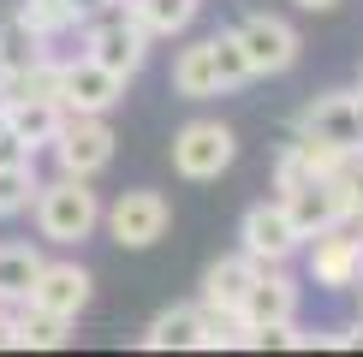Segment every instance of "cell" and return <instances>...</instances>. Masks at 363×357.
Listing matches in <instances>:
<instances>
[{
  "label": "cell",
  "mask_w": 363,
  "mask_h": 357,
  "mask_svg": "<svg viewBox=\"0 0 363 357\" xmlns=\"http://www.w3.org/2000/svg\"><path fill=\"white\" fill-rule=\"evenodd\" d=\"M233 155H238V137L220 119H191L173 137V167H179V178H196V185L203 178H220L233 167Z\"/></svg>",
  "instance_id": "4"
},
{
  "label": "cell",
  "mask_w": 363,
  "mask_h": 357,
  "mask_svg": "<svg viewBox=\"0 0 363 357\" xmlns=\"http://www.w3.org/2000/svg\"><path fill=\"white\" fill-rule=\"evenodd\" d=\"M233 346H245V322H238V310L196 304V351H233Z\"/></svg>",
  "instance_id": "24"
},
{
  "label": "cell",
  "mask_w": 363,
  "mask_h": 357,
  "mask_svg": "<svg viewBox=\"0 0 363 357\" xmlns=\"http://www.w3.org/2000/svg\"><path fill=\"white\" fill-rule=\"evenodd\" d=\"M6 78H12V72H6V60H0V84H6Z\"/></svg>",
  "instance_id": "31"
},
{
  "label": "cell",
  "mask_w": 363,
  "mask_h": 357,
  "mask_svg": "<svg viewBox=\"0 0 363 357\" xmlns=\"http://www.w3.org/2000/svg\"><path fill=\"white\" fill-rule=\"evenodd\" d=\"M286 215H292V227L304 232V238H315V232H328V227H340V197H334V185L328 178H304L298 191H286Z\"/></svg>",
  "instance_id": "13"
},
{
  "label": "cell",
  "mask_w": 363,
  "mask_h": 357,
  "mask_svg": "<svg viewBox=\"0 0 363 357\" xmlns=\"http://www.w3.org/2000/svg\"><path fill=\"white\" fill-rule=\"evenodd\" d=\"M0 113H6V96H0Z\"/></svg>",
  "instance_id": "32"
},
{
  "label": "cell",
  "mask_w": 363,
  "mask_h": 357,
  "mask_svg": "<svg viewBox=\"0 0 363 357\" xmlns=\"http://www.w3.org/2000/svg\"><path fill=\"white\" fill-rule=\"evenodd\" d=\"M84 54L96 60V66H108L113 78H125V84H131V78L143 72L149 30H143L138 18H131L125 6H119V12H108V18H96V24H89V36H84Z\"/></svg>",
  "instance_id": "3"
},
{
  "label": "cell",
  "mask_w": 363,
  "mask_h": 357,
  "mask_svg": "<svg viewBox=\"0 0 363 357\" xmlns=\"http://www.w3.org/2000/svg\"><path fill=\"white\" fill-rule=\"evenodd\" d=\"M292 316H298V280L280 262H268L250 280V292L238 298V322L250 327V322H292Z\"/></svg>",
  "instance_id": "12"
},
{
  "label": "cell",
  "mask_w": 363,
  "mask_h": 357,
  "mask_svg": "<svg viewBox=\"0 0 363 357\" xmlns=\"http://www.w3.org/2000/svg\"><path fill=\"white\" fill-rule=\"evenodd\" d=\"M66 316H48V310H36V304H24L18 310V322H12V346L18 351H54V346H66Z\"/></svg>",
  "instance_id": "19"
},
{
  "label": "cell",
  "mask_w": 363,
  "mask_h": 357,
  "mask_svg": "<svg viewBox=\"0 0 363 357\" xmlns=\"http://www.w3.org/2000/svg\"><path fill=\"white\" fill-rule=\"evenodd\" d=\"M238 42H245V60H250L256 78H280L298 60V30L286 18H274V12H250V18L238 24Z\"/></svg>",
  "instance_id": "7"
},
{
  "label": "cell",
  "mask_w": 363,
  "mask_h": 357,
  "mask_svg": "<svg viewBox=\"0 0 363 357\" xmlns=\"http://www.w3.org/2000/svg\"><path fill=\"white\" fill-rule=\"evenodd\" d=\"M36 274H42V250H30V244H0V298H30V286H36Z\"/></svg>",
  "instance_id": "22"
},
{
  "label": "cell",
  "mask_w": 363,
  "mask_h": 357,
  "mask_svg": "<svg viewBox=\"0 0 363 357\" xmlns=\"http://www.w3.org/2000/svg\"><path fill=\"white\" fill-rule=\"evenodd\" d=\"M173 89L185 101H208L220 96V78H215V60H208V42H191V48H179L173 60Z\"/></svg>",
  "instance_id": "16"
},
{
  "label": "cell",
  "mask_w": 363,
  "mask_h": 357,
  "mask_svg": "<svg viewBox=\"0 0 363 357\" xmlns=\"http://www.w3.org/2000/svg\"><path fill=\"white\" fill-rule=\"evenodd\" d=\"M125 96V78H113L108 66H96L89 54L60 60V108L66 113H108Z\"/></svg>",
  "instance_id": "9"
},
{
  "label": "cell",
  "mask_w": 363,
  "mask_h": 357,
  "mask_svg": "<svg viewBox=\"0 0 363 357\" xmlns=\"http://www.w3.org/2000/svg\"><path fill=\"white\" fill-rule=\"evenodd\" d=\"M143 346H149V351H191V346H196V304L161 310V316L143 327Z\"/></svg>",
  "instance_id": "17"
},
{
  "label": "cell",
  "mask_w": 363,
  "mask_h": 357,
  "mask_svg": "<svg viewBox=\"0 0 363 357\" xmlns=\"http://www.w3.org/2000/svg\"><path fill=\"white\" fill-rule=\"evenodd\" d=\"M36 161H12V167H0V220L24 215L30 203H36Z\"/></svg>",
  "instance_id": "26"
},
{
  "label": "cell",
  "mask_w": 363,
  "mask_h": 357,
  "mask_svg": "<svg viewBox=\"0 0 363 357\" xmlns=\"http://www.w3.org/2000/svg\"><path fill=\"white\" fill-rule=\"evenodd\" d=\"M208 60H215L220 89H238V84H250V78H256L250 60H245V42H238V30H220V36H208Z\"/></svg>",
  "instance_id": "25"
},
{
  "label": "cell",
  "mask_w": 363,
  "mask_h": 357,
  "mask_svg": "<svg viewBox=\"0 0 363 357\" xmlns=\"http://www.w3.org/2000/svg\"><path fill=\"white\" fill-rule=\"evenodd\" d=\"M30 208H36V227H42L48 244H84V238L101 227V203H96V191H89V178H72V173L36 185V203Z\"/></svg>",
  "instance_id": "1"
},
{
  "label": "cell",
  "mask_w": 363,
  "mask_h": 357,
  "mask_svg": "<svg viewBox=\"0 0 363 357\" xmlns=\"http://www.w3.org/2000/svg\"><path fill=\"white\" fill-rule=\"evenodd\" d=\"M48 149H54L60 173H72V178H96V173L113 161V131H108V119H101V113H66Z\"/></svg>",
  "instance_id": "2"
},
{
  "label": "cell",
  "mask_w": 363,
  "mask_h": 357,
  "mask_svg": "<svg viewBox=\"0 0 363 357\" xmlns=\"http://www.w3.org/2000/svg\"><path fill=\"white\" fill-rule=\"evenodd\" d=\"M304 178H315V173H310V161H304V149L286 143V149H280V161H274V191L286 197V191H298Z\"/></svg>",
  "instance_id": "27"
},
{
  "label": "cell",
  "mask_w": 363,
  "mask_h": 357,
  "mask_svg": "<svg viewBox=\"0 0 363 357\" xmlns=\"http://www.w3.org/2000/svg\"><path fill=\"white\" fill-rule=\"evenodd\" d=\"M96 6H101V0H96Z\"/></svg>",
  "instance_id": "34"
},
{
  "label": "cell",
  "mask_w": 363,
  "mask_h": 357,
  "mask_svg": "<svg viewBox=\"0 0 363 357\" xmlns=\"http://www.w3.org/2000/svg\"><path fill=\"white\" fill-rule=\"evenodd\" d=\"M328 185H334V197H340V215L345 220H363V143L357 149H340V161L328 167ZM340 220V227H345Z\"/></svg>",
  "instance_id": "21"
},
{
  "label": "cell",
  "mask_w": 363,
  "mask_h": 357,
  "mask_svg": "<svg viewBox=\"0 0 363 357\" xmlns=\"http://www.w3.org/2000/svg\"><path fill=\"white\" fill-rule=\"evenodd\" d=\"M36 54H48V36H42L24 12H6V18H0V60H6V72H24Z\"/></svg>",
  "instance_id": "18"
},
{
  "label": "cell",
  "mask_w": 363,
  "mask_h": 357,
  "mask_svg": "<svg viewBox=\"0 0 363 357\" xmlns=\"http://www.w3.org/2000/svg\"><path fill=\"white\" fill-rule=\"evenodd\" d=\"M357 286H363V280H357Z\"/></svg>",
  "instance_id": "33"
},
{
  "label": "cell",
  "mask_w": 363,
  "mask_h": 357,
  "mask_svg": "<svg viewBox=\"0 0 363 357\" xmlns=\"http://www.w3.org/2000/svg\"><path fill=\"white\" fill-rule=\"evenodd\" d=\"M108 232H113V244H125V250H149V244H161L167 238V220H173V208L161 191H119V203L108 208Z\"/></svg>",
  "instance_id": "5"
},
{
  "label": "cell",
  "mask_w": 363,
  "mask_h": 357,
  "mask_svg": "<svg viewBox=\"0 0 363 357\" xmlns=\"http://www.w3.org/2000/svg\"><path fill=\"white\" fill-rule=\"evenodd\" d=\"M298 6H304V12H334L340 0H298Z\"/></svg>",
  "instance_id": "29"
},
{
  "label": "cell",
  "mask_w": 363,
  "mask_h": 357,
  "mask_svg": "<svg viewBox=\"0 0 363 357\" xmlns=\"http://www.w3.org/2000/svg\"><path fill=\"white\" fill-rule=\"evenodd\" d=\"M310 244V286H328V292H352L363 280V238H352L345 227H328L304 238Z\"/></svg>",
  "instance_id": "8"
},
{
  "label": "cell",
  "mask_w": 363,
  "mask_h": 357,
  "mask_svg": "<svg viewBox=\"0 0 363 357\" xmlns=\"http://www.w3.org/2000/svg\"><path fill=\"white\" fill-rule=\"evenodd\" d=\"M256 274H262V262L245 256V250H238V256H220V262L203 274V298H196V304H208V310H238V298L250 292Z\"/></svg>",
  "instance_id": "14"
},
{
  "label": "cell",
  "mask_w": 363,
  "mask_h": 357,
  "mask_svg": "<svg viewBox=\"0 0 363 357\" xmlns=\"http://www.w3.org/2000/svg\"><path fill=\"white\" fill-rule=\"evenodd\" d=\"M352 96H357V125H363V89H352Z\"/></svg>",
  "instance_id": "30"
},
{
  "label": "cell",
  "mask_w": 363,
  "mask_h": 357,
  "mask_svg": "<svg viewBox=\"0 0 363 357\" xmlns=\"http://www.w3.org/2000/svg\"><path fill=\"white\" fill-rule=\"evenodd\" d=\"M238 250L256 262H286V256H298L304 250V232L292 227V215H286V203H256L245 220H238Z\"/></svg>",
  "instance_id": "6"
},
{
  "label": "cell",
  "mask_w": 363,
  "mask_h": 357,
  "mask_svg": "<svg viewBox=\"0 0 363 357\" xmlns=\"http://www.w3.org/2000/svg\"><path fill=\"white\" fill-rule=\"evenodd\" d=\"M6 119L12 131H18V143L36 155V149H48L54 143V131H60V119H66V108L60 101H42V96H18V101H6Z\"/></svg>",
  "instance_id": "15"
},
{
  "label": "cell",
  "mask_w": 363,
  "mask_h": 357,
  "mask_svg": "<svg viewBox=\"0 0 363 357\" xmlns=\"http://www.w3.org/2000/svg\"><path fill=\"white\" fill-rule=\"evenodd\" d=\"M89 268L84 262H42V274H36V286H30L24 304H36V310H48V316H66V322H78L84 316V304H89Z\"/></svg>",
  "instance_id": "10"
},
{
  "label": "cell",
  "mask_w": 363,
  "mask_h": 357,
  "mask_svg": "<svg viewBox=\"0 0 363 357\" xmlns=\"http://www.w3.org/2000/svg\"><path fill=\"white\" fill-rule=\"evenodd\" d=\"M12 161H36V155H30V149L18 143V131L0 119V167H12Z\"/></svg>",
  "instance_id": "28"
},
{
  "label": "cell",
  "mask_w": 363,
  "mask_h": 357,
  "mask_svg": "<svg viewBox=\"0 0 363 357\" xmlns=\"http://www.w3.org/2000/svg\"><path fill=\"white\" fill-rule=\"evenodd\" d=\"M125 12L149 30V36H179V30H191V18H196V0H125Z\"/></svg>",
  "instance_id": "20"
},
{
  "label": "cell",
  "mask_w": 363,
  "mask_h": 357,
  "mask_svg": "<svg viewBox=\"0 0 363 357\" xmlns=\"http://www.w3.org/2000/svg\"><path fill=\"white\" fill-rule=\"evenodd\" d=\"M298 137H322L334 149H352L363 143V125H357V96L352 89H328V96H315L304 119H298Z\"/></svg>",
  "instance_id": "11"
},
{
  "label": "cell",
  "mask_w": 363,
  "mask_h": 357,
  "mask_svg": "<svg viewBox=\"0 0 363 357\" xmlns=\"http://www.w3.org/2000/svg\"><path fill=\"white\" fill-rule=\"evenodd\" d=\"M89 6H96V0H24L18 12L42 30V36H66V30H78L89 18Z\"/></svg>",
  "instance_id": "23"
}]
</instances>
